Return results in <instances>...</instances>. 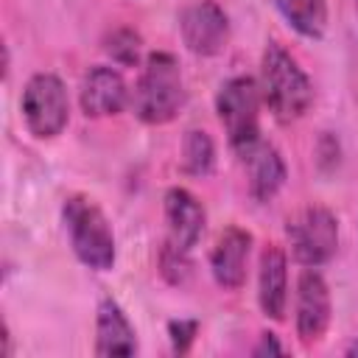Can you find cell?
I'll return each instance as SVG.
<instances>
[{
    "label": "cell",
    "instance_id": "1",
    "mask_svg": "<svg viewBox=\"0 0 358 358\" xmlns=\"http://www.w3.org/2000/svg\"><path fill=\"white\" fill-rule=\"evenodd\" d=\"M260 98L277 123L299 120L313 103V87L299 62L277 42H268L260 59Z\"/></svg>",
    "mask_w": 358,
    "mask_h": 358
},
{
    "label": "cell",
    "instance_id": "2",
    "mask_svg": "<svg viewBox=\"0 0 358 358\" xmlns=\"http://www.w3.org/2000/svg\"><path fill=\"white\" fill-rule=\"evenodd\" d=\"M182 103H185V81L179 62L165 50L151 53L143 62L129 98L134 117L143 120L145 126H165L179 115Z\"/></svg>",
    "mask_w": 358,
    "mask_h": 358
},
{
    "label": "cell",
    "instance_id": "3",
    "mask_svg": "<svg viewBox=\"0 0 358 358\" xmlns=\"http://www.w3.org/2000/svg\"><path fill=\"white\" fill-rule=\"evenodd\" d=\"M62 221L73 255L92 271H109L115 266V232L103 210L84 193H73L62 204Z\"/></svg>",
    "mask_w": 358,
    "mask_h": 358
},
{
    "label": "cell",
    "instance_id": "4",
    "mask_svg": "<svg viewBox=\"0 0 358 358\" xmlns=\"http://www.w3.org/2000/svg\"><path fill=\"white\" fill-rule=\"evenodd\" d=\"M260 87L252 76H232L215 95V112L227 140L238 157H246L260 143Z\"/></svg>",
    "mask_w": 358,
    "mask_h": 358
},
{
    "label": "cell",
    "instance_id": "5",
    "mask_svg": "<svg viewBox=\"0 0 358 358\" xmlns=\"http://www.w3.org/2000/svg\"><path fill=\"white\" fill-rule=\"evenodd\" d=\"M285 238L294 260L305 268H316L338 249V221L327 207L308 204L285 221Z\"/></svg>",
    "mask_w": 358,
    "mask_h": 358
},
{
    "label": "cell",
    "instance_id": "6",
    "mask_svg": "<svg viewBox=\"0 0 358 358\" xmlns=\"http://www.w3.org/2000/svg\"><path fill=\"white\" fill-rule=\"evenodd\" d=\"M22 120L36 140L59 137L70 120L67 90L59 76L36 73L22 90Z\"/></svg>",
    "mask_w": 358,
    "mask_h": 358
},
{
    "label": "cell",
    "instance_id": "7",
    "mask_svg": "<svg viewBox=\"0 0 358 358\" xmlns=\"http://www.w3.org/2000/svg\"><path fill=\"white\" fill-rule=\"evenodd\" d=\"M330 316H333V302L324 277L316 268H305L296 280V299H294V324L299 341L305 347L322 341V336L330 327Z\"/></svg>",
    "mask_w": 358,
    "mask_h": 358
},
{
    "label": "cell",
    "instance_id": "8",
    "mask_svg": "<svg viewBox=\"0 0 358 358\" xmlns=\"http://www.w3.org/2000/svg\"><path fill=\"white\" fill-rule=\"evenodd\" d=\"M179 34L190 53L215 56L229 42L227 11L215 0H196L179 14Z\"/></svg>",
    "mask_w": 358,
    "mask_h": 358
},
{
    "label": "cell",
    "instance_id": "9",
    "mask_svg": "<svg viewBox=\"0 0 358 358\" xmlns=\"http://www.w3.org/2000/svg\"><path fill=\"white\" fill-rule=\"evenodd\" d=\"M129 98H131V90L126 87L120 70H115L109 64H95L81 78L78 103L87 117H112V115L123 112Z\"/></svg>",
    "mask_w": 358,
    "mask_h": 358
},
{
    "label": "cell",
    "instance_id": "10",
    "mask_svg": "<svg viewBox=\"0 0 358 358\" xmlns=\"http://www.w3.org/2000/svg\"><path fill=\"white\" fill-rule=\"evenodd\" d=\"M249 252H252V235L246 229L227 227L218 235V241L210 252V271H213V280L224 291H238L246 282Z\"/></svg>",
    "mask_w": 358,
    "mask_h": 358
},
{
    "label": "cell",
    "instance_id": "11",
    "mask_svg": "<svg viewBox=\"0 0 358 358\" xmlns=\"http://www.w3.org/2000/svg\"><path fill=\"white\" fill-rule=\"evenodd\" d=\"M204 221H207V213L187 187H171L165 193V224H168L165 241L193 252V246L204 232Z\"/></svg>",
    "mask_w": 358,
    "mask_h": 358
},
{
    "label": "cell",
    "instance_id": "12",
    "mask_svg": "<svg viewBox=\"0 0 358 358\" xmlns=\"http://www.w3.org/2000/svg\"><path fill=\"white\" fill-rule=\"evenodd\" d=\"M257 305L263 316L280 322L285 316L288 305V260L285 252L274 243H268L260 255L257 266Z\"/></svg>",
    "mask_w": 358,
    "mask_h": 358
},
{
    "label": "cell",
    "instance_id": "13",
    "mask_svg": "<svg viewBox=\"0 0 358 358\" xmlns=\"http://www.w3.org/2000/svg\"><path fill=\"white\" fill-rule=\"evenodd\" d=\"M137 336L126 310L112 299H101L95 310V355H134Z\"/></svg>",
    "mask_w": 358,
    "mask_h": 358
},
{
    "label": "cell",
    "instance_id": "14",
    "mask_svg": "<svg viewBox=\"0 0 358 358\" xmlns=\"http://www.w3.org/2000/svg\"><path fill=\"white\" fill-rule=\"evenodd\" d=\"M246 179H249V196L260 204L271 201L280 187L285 185V162L280 157V151L271 143H257L246 157Z\"/></svg>",
    "mask_w": 358,
    "mask_h": 358
},
{
    "label": "cell",
    "instance_id": "15",
    "mask_svg": "<svg viewBox=\"0 0 358 358\" xmlns=\"http://www.w3.org/2000/svg\"><path fill=\"white\" fill-rule=\"evenodd\" d=\"M282 20L305 39H322L327 31V0H274Z\"/></svg>",
    "mask_w": 358,
    "mask_h": 358
},
{
    "label": "cell",
    "instance_id": "16",
    "mask_svg": "<svg viewBox=\"0 0 358 358\" xmlns=\"http://www.w3.org/2000/svg\"><path fill=\"white\" fill-rule=\"evenodd\" d=\"M215 168V143L204 129H190L182 140V171L187 176L204 179Z\"/></svg>",
    "mask_w": 358,
    "mask_h": 358
},
{
    "label": "cell",
    "instance_id": "17",
    "mask_svg": "<svg viewBox=\"0 0 358 358\" xmlns=\"http://www.w3.org/2000/svg\"><path fill=\"white\" fill-rule=\"evenodd\" d=\"M140 48H143V39L137 31L131 28H115L106 42H103V50L112 56L115 64L120 67H134L140 62Z\"/></svg>",
    "mask_w": 358,
    "mask_h": 358
},
{
    "label": "cell",
    "instance_id": "18",
    "mask_svg": "<svg viewBox=\"0 0 358 358\" xmlns=\"http://www.w3.org/2000/svg\"><path fill=\"white\" fill-rule=\"evenodd\" d=\"M190 268H193L190 252L176 246V243H171V241H165L162 249H159V274L165 277V282L185 285L187 277H190Z\"/></svg>",
    "mask_w": 358,
    "mask_h": 358
},
{
    "label": "cell",
    "instance_id": "19",
    "mask_svg": "<svg viewBox=\"0 0 358 358\" xmlns=\"http://www.w3.org/2000/svg\"><path fill=\"white\" fill-rule=\"evenodd\" d=\"M199 333V322L196 319H173L168 324V336H171V347L173 352H187L193 338Z\"/></svg>",
    "mask_w": 358,
    "mask_h": 358
},
{
    "label": "cell",
    "instance_id": "20",
    "mask_svg": "<svg viewBox=\"0 0 358 358\" xmlns=\"http://www.w3.org/2000/svg\"><path fill=\"white\" fill-rule=\"evenodd\" d=\"M282 344L277 341L274 333H260V341L252 347V355H280Z\"/></svg>",
    "mask_w": 358,
    "mask_h": 358
},
{
    "label": "cell",
    "instance_id": "21",
    "mask_svg": "<svg viewBox=\"0 0 358 358\" xmlns=\"http://www.w3.org/2000/svg\"><path fill=\"white\" fill-rule=\"evenodd\" d=\"M3 358L11 355V333H8V324H3V350H0Z\"/></svg>",
    "mask_w": 358,
    "mask_h": 358
},
{
    "label": "cell",
    "instance_id": "22",
    "mask_svg": "<svg viewBox=\"0 0 358 358\" xmlns=\"http://www.w3.org/2000/svg\"><path fill=\"white\" fill-rule=\"evenodd\" d=\"M344 352H347V355H358V341H352V344H350Z\"/></svg>",
    "mask_w": 358,
    "mask_h": 358
},
{
    "label": "cell",
    "instance_id": "23",
    "mask_svg": "<svg viewBox=\"0 0 358 358\" xmlns=\"http://www.w3.org/2000/svg\"><path fill=\"white\" fill-rule=\"evenodd\" d=\"M355 6H358V0H355Z\"/></svg>",
    "mask_w": 358,
    "mask_h": 358
}]
</instances>
